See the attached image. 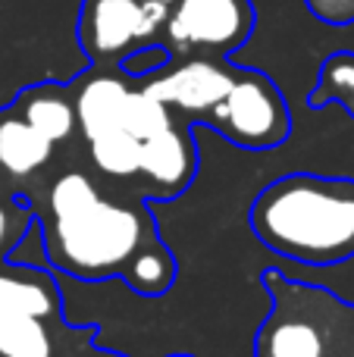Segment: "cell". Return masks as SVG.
I'll list each match as a JSON object with an SVG mask.
<instances>
[{"instance_id": "1", "label": "cell", "mask_w": 354, "mask_h": 357, "mask_svg": "<svg viewBox=\"0 0 354 357\" xmlns=\"http://www.w3.org/2000/svg\"><path fill=\"white\" fill-rule=\"evenodd\" d=\"M44 235V254L56 270L100 282L132 270L141 254L163 245L141 201H119L88 173L66 169L31 204Z\"/></svg>"}, {"instance_id": "2", "label": "cell", "mask_w": 354, "mask_h": 357, "mask_svg": "<svg viewBox=\"0 0 354 357\" xmlns=\"http://www.w3.org/2000/svg\"><path fill=\"white\" fill-rule=\"evenodd\" d=\"M254 235L279 257L336 266L354 257V178L288 173L257 195Z\"/></svg>"}, {"instance_id": "3", "label": "cell", "mask_w": 354, "mask_h": 357, "mask_svg": "<svg viewBox=\"0 0 354 357\" xmlns=\"http://www.w3.org/2000/svg\"><path fill=\"white\" fill-rule=\"evenodd\" d=\"M270 314L254 339V357H354V301L320 285L263 273Z\"/></svg>"}, {"instance_id": "4", "label": "cell", "mask_w": 354, "mask_h": 357, "mask_svg": "<svg viewBox=\"0 0 354 357\" xmlns=\"http://www.w3.org/2000/svg\"><path fill=\"white\" fill-rule=\"evenodd\" d=\"M56 279L41 266H0V357H66Z\"/></svg>"}, {"instance_id": "5", "label": "cell", "mask_w": 354, "mask_h": 357, "mask_svg": "<svg viewBox=\"0 0 354 357\" xmlns=\"http://www.w3.org/2000/svg\"><path fill=\"white\" fill-rule=\"evenodd\" d=\"M207 126L245 151H270L292 132V116L279 88L254 69H238L226 98L207 113Z\"/></svg>"}, {"instance_id": "6", "label": "cell", "mask_w": 354, "mask_h": 357, "mask_svg": "<svg viewBox=\"0 0 354 357\" xmlns=\"http://www.w3.org/2000/svg\"><path fill=\"white\" fill-rule=\"evenodd\" d=\"M254 29L251 0H176L167 35L176 47H201L232 56Z\"/></svg>"}, {"instance_id": "7", "label": "cell", "mask_w": 354, "mask_h": 357, "mask_svg": "<svg viewBox=\"0 0 354 357\" xmlns=\"http://www.w3.org/2000/svg\"><path fill=\"white\" fill-rule=\"evenodd\" d=\"M232 75L236 66H226L220 60H188L185 66H176L169 73L160 69V75L151 79L144 91L160 104L176 107L188 119H207V113L226 98Z\"/></svg>"}, {"instance_id": "8", "label": "cell", "mask_w": 354, "mask_h": 357, "mask_svg": "<svg viewBox=\"0 0 354 357\" xmlns=\"http://www.w3.org/2000/svg\"><path fill=\"white\" fill-rule=\"evenodd\" d=\"M141 41V0H82L79 44L91 63L119 60Z\"/></svg>"}, {"instance_id": "9", "label": "cell", "mask_w": 354, "mask_h": 357, "mask_svg": "<svg viewBox=\"0 0 354 357\" xmlns=\"http://www.w3.org/2000/svg\"><path fill=\"white\" fill-rule=\"evenodd\" d=\"M198 173V148L188 123L167 126L163 132L141 142L138 176L148 185V197H176L192 185Z\"/></svg>"}, {"instance_id": "10", "label": "cell", "mask_w": 354, "mask_h": 357, "mask_svg": "<svg viewBox=\"0 0 354 357\" xmlns=\"http://www.w3.org/2000/svg\"><path fill=\"white\" fill-rule=\"evenodd\" d=\"M75 123L85 142L110 132L125 129V107H129L132 88L113 73H94L82 82H72Z\"/></svg>"}, {"instance_id": "11", "label": "cell", "mask_w": 354, "mask_h": 357, "mask_svg": "<svg viewBox=\"0 0 354 357\" xmlns=\"http://www.w3.org/2000/svg\"><path fill=\"white\" fill-rule=\"evenodd\" d=\"M54 142L41 135L16 107L0 110V182L19 185L35 178L54 157Z\"/></svg>"}, {"instance_id": "12", "label": "cell", "mask_w": 354, "mask_h": 357, "mask_svg": "<svg viewBox=\"0 0 354 357\" xmlns=\"http://www.w3.org/2000/svg\"><path fill=\"white\" fill-rule=\"evenodd\" d=\"M13 107L54 144L69 142V138L79 132L72 91H69L66 85H54V82L31 85V88H25V91H19Z\"/></svg>"}, {"instance_id": "13", "label": "cell", "mask_w": 354, "mask_h": 357, "mask_svg": "<svg viewBox=\"0 0 354 357\" xmlns=\"http://www.w3.org/2000/svg\"><path fill=\"white\" fill-rule=\"evenodd\" d=\"M88 154L98 173H104L107 178H138V160H141V142L132 132L119 129L110 135L91 138Z\"/></svg>"}, {"instance_id": "14", "label": "cell", "mask_w": 354, "mask_h": 357, "mask_svg": "<svg viewBox=\"0 0 354 357\" xmlns=\"http://www.w3.org/2000/svg\"><path fill=\"white\" fill-rule=\"evenodd\" d=\"M330 100H342L354 113V54H336L320 69L317 91L311 94L314 107H323Z\"/></svg>"}, {"instance_id": "15", "label": "cell", "mask_w": 354, "mask_h": 357, "mask_svg": "<svg viewBox=\"0 0 354 357\" xmlns=\"http://www.w3.org/2000/svg\"><path fill=\"white\" fill-rule=\"evenodd\" d=\"M173 123L176 119H173V113H169L167 104L151 98L144 88H132L129 107H125V132H132L138 142H144V138L157 135V132H163Z\"/></svg>"}, {"instance_id": "16", "label": "cell", "mask_w": 354, "mask_h": 357, "mask_svg": "<svg viewBox=\"0 0 354 357\" xmlns=\"http://www.w3.org/2000/svg\"><path fill=\"white\" fill-rule=\"evenodd\" d=\"M35 226V213H31V201H25L16 191L0 188V257L13 254V248L25 238V229Z\"/></svg>"}, {"instance_id": "17", "label": "cell", "mask_w": 354, "mask_h": 357, "mask_svg": "<svg viewBox=\"0 0 354 357\" xmlns=\"http://www.w3.org/2000/svg\"><path fill=\"white\" fill-rule=\"evenodd\" d=\"M167 66H169V50L163 44H151V41H141L138 47L125 50L119 56V69L129 79H148V75H157Z\"/></svg>"}, {"instance_id": "18", "label": "cell", "mask_w": 354, "mask_h": 357, "mask_svg": "<svg viewBox=\"0 0 354 357\" xmlns=\"http://www.w3.org/2000/svg\"><path fill=\"white\" fill-rule=\"evenodd\" d=\"M307 10L330 25H351L354 22V0H305Z\"/></svg>"}, {"instance_id": "19", "label": "cell", "mask_w": 354, "mask_h": 357, "mask_svg": "<svg viewBox=\"0 0 354 357\" xmlns=\"http://www.w3.org/2000/svg\"><path fill=\"white\" fill-rule=\"evenodd\" d=\"M72 357H123V354H116V351H98L94 345H85V348H79Z\"/></svg>"}, {"instance_id": "20", "label": "cell", "mask_w": 354, "mask_h": 357, "mask_svg": "<svg viewBox=\"0 0 354 357\" xmlns=\"http://www.w3.org/2000/svg\"><path fill=\"white\" fill-rule=\"evenodd\" d=\"M160 3H167V6H173V3H176V0H160Z\"/></svg>"}, {"instance_id": "21", "label": "cell", "mask_w": 354, "mask_h": 357, "mask_svg": "<svg viewBox=\"0 0 354 357\" xmlns=\"http://www.w3.org/2000/svg\"><path fill=\"white\" fill-rule=\"evenodd\" d=\"M173 357H188V354H173Z\"/></svg>"}]
</instances>
